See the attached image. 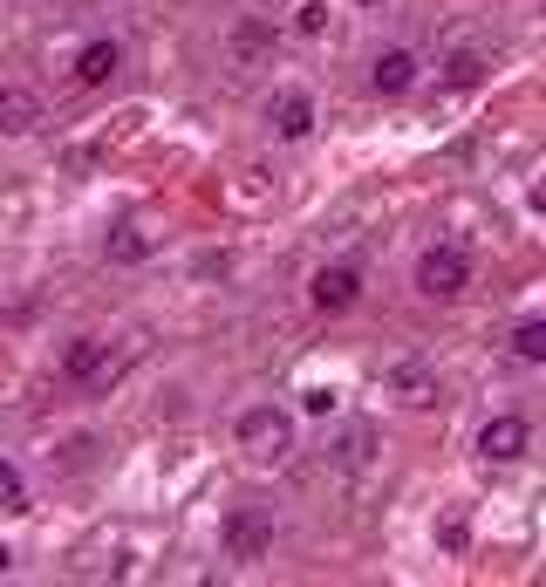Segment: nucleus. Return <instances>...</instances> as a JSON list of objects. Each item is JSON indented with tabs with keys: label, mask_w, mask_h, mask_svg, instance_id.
I'll use <instances>...</instances> for the list:
<instances>
[{
	"label": "nucleus",
	"mask_w": 546,
	"mask_h": 587,
	"mask_svg": "<svg viewBox=\"0 0 546 587\" xmlns=\"http://www.w3.org/2000/svg\"><path fill=\"white\" fill-rule=\"evenodd\" d=\"M485 69H492V62H485L478 48H458V55L444 62V89H478V82H485Z\"/></svg>",
	"instance_id": "obj_13"
},
{
	"label": "nucleus",
	"mask_w": 546,
	"mask_h": 587,
	"mask_svg": "<svg viewBox=\"0 0 546 587\" xmlns=\"http://www.w3.org/2000/svg\"><path fill=\"white\" fill-rule=\"evenodd\" d=\"M219 540H226L233 560H267L273 553V512L267 506H233L226 526H219Z\"/></svg>",
	"instance_id": "obj_4"
},
{
	"label": "nucleus",
	"mask_w": 546,
	"mask_h": 587,
	"mask_svg": "<svg viewBox=\"0 0 546 587\" xmlns=\"http://www.w3.org/2000/svg\"><path fill=\"white\" fill-rule=\"evenodd\" d=\"M369 7H376V0H369Z\"/></svg>",
	"instance_id": "obj_22"
},
{
	"label": "nucleus",
	"mask_w": 546,
	"mask_h": 587,
	"mask_svg": "<svg viewBox=\"0 0 546 587\" xmlns=\"http://www.w3.org/2000/svg\"><path fill=\"white\" fill-rule=\"evenodd\" d=\"M239 451L253 458V465H287L294 458V410H280V403H253V410H239Z\"/></svg>",
	"instance_id": "obj_1"
},
{
	"label": "nucleus",
	"mask_w": 546,
	"mask_h": 587,
	"mask_svg": "<svg viewBox=\"0 0 546 587\" xmlns=\"http://www.w3.org/2000/svg\"><path fill=\"white\" fill-rule=\"evenodd\" d=\"M267 123H273V137H287V144H301L314 130V96L308 89H280L267 103Z\"/></svg>",
	"instance_id": "obj_8"
},
{
	"label": "nucleus",
	"mask_w": 546,
	"mask_h": 587,
	"mask_svg": "<svg viewBox=\"0 0 546 587\" xmlns=\"http://www.w3.org/2000/svg\"><path fill=\"white\" fill-rule=\"evenodd\" d=\"M103 253H110L117 267H137V260H151V233H144L137 219H123V226H110V239H103Z\"/></svg>",
	"instance_id": "obj_12"
},
{
	"label": "nucleus",
	"mask_w": 546,
	"mask_h": 587,
	"mask_svg": "<svg viewBox=\"0 0 546 587\" xmlns=\"http://www.w3.org/2000/svg\"><path fill=\"white\" fill-rule=\"evenodd\" d=\"M533 205H540V212H546V185H540V192H533Z\"/></svg>",
	"instance_id": "obj_21"
},
{
	"label": "nucleus",
	"mask_w": 546,
	"mask_h": 587,
	"mask_svg": "<svg viewBox=\"0 0 546 587\" xmlns=\"http://www.w3.org/2000/svg\"><path fill=\"white\" fill-rule=\"evenodd\" d=\"M117 69H123V48L110 35H96V41H82V48H76V82H82V89H110Z\"/></svg>",
	"instance_id": "obj_10"
},
{
	"label": "nucleus",
	"mask_w": 546,
	"mask_h": 587,
	"mask_svg": "<svg viewBox=\"0 0 546 587\" xmlns=\"http://www.w3.org/2000/svg\"><path fill=\"white\" fill-rule=\"evenodd\" d=\"M7 574H14V547L0 540V581H7Z\"/></svg>",
	"instance_id": "obj_20"
},
{
	"label": "nucleus",
	"mask_w": 546,
	"mask_h": 587,
	"mask_svg": "<svg viewBox=\"0 0 546 587\" xmlns=\"http://www.w3.org/2000/svg\"><path fill=\"white\" fill-rule=\"evenodd\" d=\"M383 390H390L403 410H430V403H437V369H430V362H417V355H403V362H390Z\"/></svg>",
	"instance_id": "obj_5"
},
{
	"label": "nucleus",
	"mask_w": 546,
	"mask_h": 587,
	"mask_svg": "<svg viewBox=\"0 0 546 587\" xmlns=\"http://www.w3.org/2000/svg\"><path fill=\"white\" fill-rule=\"evenodd\" d=\"M0 512H28V478H21V465H0Z\"/></svg>",
	"instance_id": "obj_16"
},
{
	"label": "nucleus",
	"mask_w": 546,
	"mask_h": 587,
	"mask_svg": "<svg viewBox=\"0 0 546 587\" xmlns=\"http://www.w3.org/2000/svg\"><path fill=\"white\" fill-rule=\"evenodd\" d=\"M369 82H376V96H410V89H417V55H410V48H383L376 69H369Z\"/></svg>",
	"instance_id": "obj_11"
},
{
	"label": "nucleus",
	"mask_w": 546,
	"mask_h": 587,
	"mask_svg": "<svg viewBox=\"0 0 546 587\" xmlns=\"http://www.w3.org/2000/svg\"><path fill=\"white\" fill-rule=\"evenodd\" d=\"M294 28H301V35H321V28H328V7H321V0H308V7L294 14Z\"/></svg>",
	"instance_id": "obj_17"
},
{
	"label": "nucleus",
	"mask_w": 546,
	"mask_h": 587,
	"mask_svg": "<svg viewBox=\"0 0 546 587\" xmlns=\"http://www.w3.org/2000/svg\"><path fill=\"white\" fill-rule=\"evenodd\" d=\"M471 287V253L465 246H424L417 253V294L424 301H458Z\"/></svg>",
	"instance_id": "obj_2"
},
{
	"label": "nucleus",
	"mask_w": 546,
	"mask_h": 587,
	"mask_svg": "<svg viewBox=\"0 0 546 587\" xmlns=\"http://www.w3.org/2000/svg\"><path fill=\"white\" fill-rule=\"evenodd\" d=\"M328 451H335V465H342V471H362V465H369V451H376V431H362V424H355V431L335 437Z\"/></svg>",
	"instance_id": "obj_15"
},
{
	"label": "nucleus",
	"mask_w": 546,
	"mask_h": 587,
	"mask_svg": "<svg viewBox=\"0 0 546 587\" xmlns=\"http://www.w3.org/2000/svg\"><path fill=\"white\" fill-rule=\"evenodd\" d=\"M506 349L519 355V362H533V369H546V321H519L506 335Z\"/></svg>",
	"instance_id": "obj_14"
},
{
	"label": "nucleus",
	"mask_w": 546,
	"mask_h": 587,
	"mask_svg": "<svg viewBox=\"0 0 546 587\" xmlns=\"http://www.w3.org/2000/svg\"><path fill=\"white\" fill-rule=\"evenodd\" d=\"M62 376L82 383V390H110V383L123 376V355H110L103 335H76V342L62 349Z\"/></svg>",
	"instance_id": "obj_3"
},
{
	"label": "nucleus",
	"mask_w": 546,
	"mask_h": 587,
	"mask_svg": "<svg viewBox=\"0 0 546 587\" xmlns=\"http://www.w3.org/2000/svg\"><path fill=\"white\" fill-rule=\"evenodd\" d=\"M308 301L321 314H342V308H355L362 301V274H355L349 260H335V267H314V280H308Z\"/></svg>",
	"instance_id": "obj_6"
},
{
	"label": "nucleus",
	"mask_w": 546,
	"mask_h": 587,
	"mask_svg": "<svg viewBox=\"0 0 546 587\" xmlns=\"http://www.w3.org/2000/svg\"><path fill=\"white\" fill-rule=\"evenodd\" d=\"M41 96L21 89V82H0V137H35L41 130Z\"/></svg>",
	"instance_id": "obj_7"
},
{
	"label": "nucleus",
	"mask_w": 546,
	"mask_h": 587,
	"mask_svg": "<svg viewBox=\"0 0 546 587\" xmlns=\"http://www.w3.org/2000/svg\"><path fill=\"white\" fill-rule=\"evenodd\" d=\"M526 417H492L485 431H478V458L485 465H512V458H526Z\"/></svg>",
	"instance_id": "obj_9"
},
{
	"label": "nucleus",
	"mask_w": 546,
	"mask_h": 587,
	"mask_svg": "<svg viewBox=\"0 0 546 587\" xmlns=\"http://www.w3.org/2000/svg\"><path fill=\"white\" fill-rule=\"evenodd\" d=\"M437 540L458 553V547H465V519H444V526H437Z\"/></svg>",
	"instance_id": "obj_19"
},
{
	"label": "nucleus",
	"mask_w": 546,
	"mask_h": 587,
	"mask_svg": "<svg viewBox=\"0 0 546 587\" xmlns=\"http://www.w3.org/2000/svg\"><path fill=\"white\" fill-rule=\"evenodd\" d=\"M301 410H308V417H335V390H308L301 396Z\"/></svg>",
	"instance_id": "obj_18"
}]
</instances>
